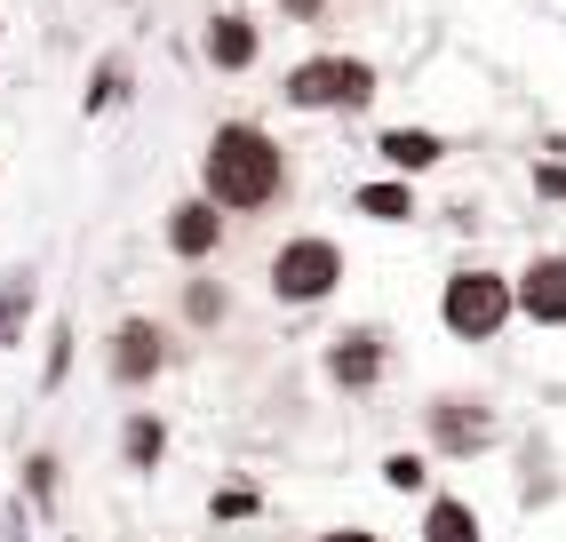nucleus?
I'll return each mask as SVG.
<instances>
[{
	"mask_svg": "<svg viewBox=\"0 0 566 542\" xmlns=\"http://www.w3.org/2000/svg\"><path fill=\"white\" fill-rule=\"evenodd\" d=\"M287 191V152L272 128H255V121H223L200 152V200L216 216H255V208H272Z\"/></svg>",
	"mask_w": 566,
	"mask_h": 542,
	"instance_id": "obj_1",
	"label": "nucleus"
},
{
	"mask_svg": "<svg viewBox=\"0 0 566 542\" xmlns=\"http://www.w3.org/2000/svg\"><path fill=\"white\" fill-rule=\"evenodd\" d=\"M295 112H367L375 104V64L367 56H304L287 72V88H280Z\"/></svg>",
	"mask_w": 566,
	"mask_h": 542,
	"instance_id": "obj_2",
	"label": "nucleus"
},
{
	"mask_svg": "<svg viewBox=\"0 0 566 542\" xmlns=\"http://www.w3.org/2000/svg\"><path fill=\"white\" fill-rule=\"evenodd\" d=\"M439 320H447L455 343H495L511 327V280H503V271H486V263L455 271V280L439 288Z\"/></svg>",
	"mask_w": 566,
	"mask_h": 542,
	"instance_id": "obj_3",
	"label": "nucleus"
},
{
	"mask_svg": "<svg viewBox=\"0 0 566 542\" xmlns=\"http://www.w3.org/2000/svg\"><path fill=\"white\" fill-rule=\"evenodd\" d=\"M335 288H344V248L335 240H319V231H295V240H280V256H272V295L280 303H327Z\"/></svg>",
	"mask_w": 566,
	"mask_h": 542,
	"instance_id": "obj_4",
	"label": "nucleus"
},
{
	"mask_svg": "<svg viewBox=\"0 0 566 542\" xmlns=\"http://www.w3.org/2000/svg\"><path fill=\"white\" fill-rule=\"evenodd\" d=\"M423 423H431V447H439L447 462H471V455H486V447L503 439L495 407H486V399H463V392L431 399V407H423Z\"/></svg>",
	"mask_w": 566,
	"mask_h": 542,
	"instance_id": "obj_5",
	"label": "nucleus"
},
{
	"mask_svg": "<svg viewBox=\"0 0 566 542\" xmlns=\"http://www.w3.org/2000/svg\"><path fill=\"white\" fill-rule=\"evenodd\" d=\"M384 375H391L384 327H344V335L327 343V383H335V392H375Z\"/></svg>",
	"mask_w": 566,
	"mask_h": 542,
	"instance_id": "obj_6",
	"label": "nucleus"
},
{
	"mask_svg": "<svg viewBox=\"0 0 566 542\" xmlns=\"http://www.w3.org/2000/svg\"><path fill=\"white\" fill-rule=\"evenodd\" d=\"M168 367V335L153 327V320H120L112 327V352H104V375L120 383V392H144Z\"/></svg>",
	"mask_w": 566,
	"mask_h": 542,
	"instance_id": "obj_7",
	"label": "nucleus"
},
{
	"mask_svg": "<svg viewBox=\"0 0 566 542\" xmlns=\"http://www.w3.org/2000/svg\"><path fill=\"white\" fill-rule=\"evenodd\" d=\"M511 312H526L535 327H566V256H535L511 280Z\"/></svg>",
	"mask_w": 566,
	"mask_h": 542,
	"instance_id": "obj_8",
	"label": "nucleus"
},
{
	"mask_svg": "<svg viewBox=\"0 0 566 542\" xmlns=\"http://www.w3.org/2000/svg\"><path fill=\"white\" fill-rule=\"evenodd\" d=\"M200 49H208V64H216V72H248V64L263 56V32H255L240 9H223V17H208Z\"/></svg>",
	"mask_w": 566,
	"mask_h": 542,
	"instance_id": "obj_9",
	"label": "nucleus"
},
{
	"mask_svg": "<svg viewBox=\"0 0 566 542\" xmlns=\"http://www.w3.org/2000/svg\"><path fill=\"white\" fill-rule=\"evenodd\" d=\"M168 248H176L184 263H208V256L223 248V216H216L208 200H176V208H168Z\"/></svg>",
	"mask_w": 566,
	"mask_h": 542,
	"instance_id": "obj_10",
	"label": "nucleus"
},
{
	"mask_svg": "<svg viewBox=\"0 0 566 542\" xmlns=\"http://www.w3.org/2000/svg\"><path fill=\"white\" fill-rule=\"evenodd\" d=\"M375 152H384V168L407 184V176H423V168L447 160V136H431V128H384V136H375Z\"/></svg>",
	"mask_w": 566,
	"mask_h": 542,
	"instance_id": "obj_11",
	"label": "nucleus"
},
{
	"mask_svg": "<svg viewBox=\"0 0 566 542\" xmlns=\"http://www.w3.org/2000/svg\"><path fill=\"white\" fill-rule=\"evenodd\" d=\"M423 542H486V519L471 494H423Z\"/></svg>",
	"mask_w": 566,
	"mask_h": 542,
	"instance_id": "obj_12",
	"label": "nucleus"
},
{
	"mask_svg": "<svg viewBox=\"0 0 566 542\" xmlns=\"http://www.w3.org/2000/svg\"><path fill=\"white\" fill-rule=\"evenodd\" d=\"M160 455H168V423L153 407H136L120 423V462H128V471H160Z\"/></svg>",
	"mask_w": 566,
	"mask_h": 542,
	"instance_id": "obj_13",
	"label": "nucleus"
},
{
	"mask_svg": "<svg viewBox=\"0 0 566 542\" xmlns=\"http://www.w3.org/2000/svg\"><path fill=\"white\" fill-rule=\"evenodd\" d=\"M352 208H359L367 223H407V216H415V184H399V176L359 184V191H352Z\"/></svg>",
	"mask_w": 566,
	"mask_h": 542,
	"instance_id": "obj_14",
	"label": "nucleus"
},
{
	"mask_svg": "<svg viewBox=\"0 0 566 542\" xmlns=\"http://www.w3.org/2000/svg\"><path fill=\"white\" fill-rule=\"evenodd\" d=\"M384 487H391V494H431V455L391 447V455H384Z\"/></svg>",
	"mask_w": 566,
	"mask_h": 542,
	"instance_id": "obj_15",
	"label": "nucleus"
},
{
	"mask_svg": "<svg viewBox=\"0 0 566 542\" xmlns=\"http://www.w3.org/2000/svg\"><path fill=\"white\" fill-rule=\"evenodd\" d=\"M535 200H566V136L535 152Z\"/></svg>",
	"mask_w": 566,
	"mask_h": 542,
	"instance_id": "obj_16",
	"label": "nucleus"
},
{
	"mask_svg": "<svg viewBox=\"0 0 566 542\" xmlns=\"http://www.w3.org/2000/svg\"><path fill=\"white\" fill-rule=\"evenodd\" d=\"M120 88H128V64H120V56H104V64H96V81H88V96H81V112H104Z\"/></svg>",
	"mask_w": 566,
	"mask_h": 542,
	"instance_id": "obj_17",
	"label": "nucleus"
},
{
	"mask_svg": "<svg viewBox=\"0 0 566 542\" xmlns=\"http://www.w3.org/2000/svg\"><path fill=\"white\" fill-rule=\"evenodd\" d=\"M184 312H192V327H216L223 320V288L216 280H192V288H184Z\"/></svg>",
	"mask_w": 566,
	"mask_h": 542,
	"instance_id": "obj_18",
	"label": "nucleus"
},
{
	"mask_svg": "<svg viewBox=\"0 0 566 542\" xmlns=\"http://www.w3.org/2000/svg\"><path fill=\"white\" fill-rule=\"evenodd\" d=\"M24 312H32V271H17L9 295H0V335H17V327H24Z\"/></svg>",
	"mask_w": 566,
	"mask_h": 542,
	"instance_id": "obj_19",
	"label": "nucleus"
},
{
	"mask_svg": "<svg viewBox=\"0 0 566 542\" xmlns=\"http://www.w3.org/2000/svg\"><path fill=\"white\" fill-rule=\"evenodd\" d=\"M24 487H32V502L49 511V502H56V455H32V462H24Z\"/></svg>",
	"mask_w": 566,
	"mask_h": 542,
	"instance_id": "obj_20",
	"label": "nucleus"
},
{
	"mask_svg": "<svg viewBox=\"0 0 566 542\" xmlns=\"http://www.w3.org/2000/svg\"><path fill=\"white\" fill-rule=\"evenodd\" d=\"M72 375V327L56 320V335H49V367H41V383H49V392H56V383Z\"/></svg>",
	"mask_w": 566,
	"mask_h": 542,
	"instance_id": "obj_21",
	"label": "nucleus"
},
{
	"mask_svg": "<svg viewBox=\"0 0 566 542\" xmlns=\"http://www.w3.org/2000/svg\"><path fill=\"white\" fill-rule=\"evenodd\" d=\"M208 511H216V519H255V487H223Z\"/></svg>",
	"mask_w": 566,
	"mask_h": 542,
	"instance_id": "obj_22",
	"label": "nucleus"
},
{
	"mask_svg": "<svg viewBox=\"0 0 566 542\" xmlns=\"http://www.w3.org/2000/svg\"><path fill=\"white\" fill-rule=\"evenodd\" d=\"M312 542H384L375 527H327V534H312Z\"/></svg>",
	"mask_w": 566,
	"mask_h": 542,
	"instance_id": "obj_23",
	"label": "nucleus"
},
{
	"mask_svg": "<svg viewBox=\"0 0 566 542\" xmlns=\"http://www.w3.org/2000/svg\"><path fill=\"white\" fill-rule=\"evenodd\" d=\"M280 9H287V17H304V24H312V17H327V0H280Z\"/></svg>",
	"mask_w": 566,
	"mask_h": 542,
	"instance_id": "obj_24",
	"label": "nucleus"
}]
</instances>
